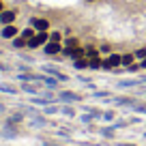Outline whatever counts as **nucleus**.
<instances>
[{"label":"nucleus","instance_id":"obj_1","mask_svg":"<svg viewBox=\"0 0 146 146\" xmlns=\"http://www.w3.org/2000/svg\"><path fill=\"white\" fill-rule=\"evenodd\" d=\"M47 41V32L45 30H41L36 36H32V39H28V47L30 50H35V47H39V45H43V43Z\"/></svg>","mask_w":146,"mask_h":146},{"label":"nucleus","instance_id":"obj_2","mask_svg":"<svg viewBox=\"0 0 146 146\" xmlns=\"http://www.w3.org/2000/svg\"><path fill=\"white\" fill-rule=\"evenodd\" d=\"M60 101H64V103H75V101H82V97L78 95V92H71V90H64L58 95Z\"/></svg>","mask_w":146,"mask_h":146},{"label":"nucleus","instance_id":"obj_3","mask_svg":"<svg viewBox=\"0 0 146 146\" xmlns=\"http://www.w3.org/2000/svg\"><path fill=\"white\" fill-rule=\"evenodd\" d=\"M118 64H123V56L120 54H112L108 60H103V69H114Z\"/></svg>","mask_w":146,"mask_h":146},{"label":"nucleus","instance_id":"obj_4","mask_svg":"<svg viewBox=\"0 0 146 146\" xmlns=\"http://www.w3.org/2000/svg\"><path fill=\"white\" fill-rule=\"evenodd\" d=\"M13 19H15V11H2V13H0V22L5 24H13Z\"/></svg>","mask_w":146,"mask_h":146},{"label":"nucleus","instance_id":"obj_5","mask_svg":"<svg viewBox=\"0 0 146 146\" xmlns=\"http://www.w3.org/2000/svg\"><path fill=\"white\" fill-rule=\"evenodd\" d=\"M15 35H17V28H15L13 24H7L5 30H2V36H5V39H15Z\"/></svg>","mask_w":146,"mask_h":146},{"label":"nucleus","instance_id":"obj_6","mask_svg":"<svg viewBox=\"0 0 146 146\" xmlns=\"http://www.w3.org/2000/svg\"><path fill=\"white\" fill-rule=\"evenodd\" d=\"M60 52V43L58 41H50L45 45V54H50V56H54V54H58Z\"/></svg>","mask_w":146,"mask_h":146},{"label":"nucleus","instance_id":"obj_7","mask_svg":"<svg viewBox=\"0 0 146 146\" xmlns=\"http://www.w3.org/2000/svg\"><path fill=\"white\" fill-rule=\"evenodd\" d=\"M45 73H50V75H54L56 80H62V82H64V80H67V75H64V73H60L58 69L50 67V64H47V67H45Z\"/></svg>","mask_w":146,"mask_h":146},{"label":"nucleus","instance_id":"obj_8","mask_svg":"<svg viewBox=\"0 0 146 146\" xmlns=\"http://www.w3.org/2000/svg\"><path fill=\"white\" fill-rule=\"evenodd\" d=\"M32 26L41 32V30H47V26H50V24H47L45 19H32Z\"/></svg>","mask_w":146,"mask_h":146},{"label":"nucleus","instance_id":"obj_9","mask_svg":"<svg viewBox=\"0 0 146 146\" xmlns=\"http://www.w3.org/2000/svg\"><path fill=\"white\" fill-rule=\"evenodd\" d=\"M73 67L78 69V71H82V69H86V67H88V60H86V56H84V58H78V60H75V62H73Z\"/></svg>","mask_w":146,"mask_h":146},{"label":"nucleus","instance_id":"obj_10","mask_svg":"<svg viewBox=\"0 0 146 146\" xmlns=\"http://www.w3.org/2000/svg\"><path fill=\"white\" fill-rule=\"evenodd\" d=\"M43 84H45L47 88H56V84H58V80H56L54 75H47V78L43 80Z\"/></svg>","mask_w":146,"mask_h":146},{"label":"nucleus","instance_id":"obj_11","mask_svg":"<svg viewBox=\"0 0 146 146\" xmlns=\"http://www.w3.org/2000/svg\"><path fill=\"white\" fill-rule=\"evenodd\" d=\"M13 47H17V50H22V47H28V41L26 39H13Z\"/></svg>","mask_w":146,"mask_h":146},{"label":"nucleus","instance_id":"obj_12","mask_svg":"<svg viewBox=\"0 0 146 146\" xmlns=\"http://www.w3.org/2000/svg\"><path fill=\"white\" fill-rule=\"evenodd\" d=\"M2 135H5V137H15V135H17V131H15V129L11 127V125H7V127H5V131H2Z\"/></svg>","mask_w":146,"mask_h":146},{"label":"nucleus","instance_id":"obj_13","mask_svg":"<svg viewBox=\"0 0 146 146\" xmlns=\"http://www.w3.org/2000/svg\"><path fill=\"white\" fill-rule=\"evenodd\" d=\"M88 67H90V69H101L103 62H101L99 58H90V60H88Z\"/></svg>","mask_w":146,"mask_h":146},{"label":"nucleus","instance_id":"obj_14","mask_svg":"<svg viewBox=\"0 0 146 146\" xmlns=\"http://www.w3.org/2000/svg\"><path fill=\"white\" fill-rule=\"evenodd\" d=\"M0 90H2V92H9V95H15V92H17L11 84H0Z\"/></svg>","mask_w":146,"mask_h":146},{"label":"nucleus","instance_id":"obj_15","mask_svg":"<svg viewBox=\"0 0 146 146\" xmlns=\"http://www.w3.org/2000/svg\"><path fill=\"white\" fill-rule=\"evenodd\" d=\"M22 90L24 92H30V95H36V92H39L35 86H30V84H22Z\"/></svg>","mask_w":146,"mask_h":146},{"label":"nucleus","instance_id":"obj_16","mask_svg":"<svg viewBox=\"0 0 146 146\" xmlns=\"http://www.w3.org/2000/svg\"><path fill=\"white\" fill-rule=\"evenodd\" d=\"M22 36H24V39L28 41V39H32V36H35V30H32V28H26V30L22 32Z\"/></svg>","mask_w":146,"mask_h":146},{"label":"nucleus","instance_id":"obj_17","mask_svg":"<svg viewBox=\"0 0 146 146\" xmlns=\"http://www.w3.org/2000/svg\"><path fill=\"white\" fill-rule=\"evenodd\" d=\"M22 120V114H13L9 120H7V125H15V123H19Z\"/></svg>","mask_w":146,"mask_h":146},{"label":"nucleus","instance_id":"obj_18","mask_svg":"<svg viewBox=\"0 0 146 146\" xmlns=\"http://www.w3.org/2000/svg\"><path fill=\"white\" fill-rule=\"evenodd\" d=\"M32 125H35V127H43V125H45V118L36 116V118H32Z\"/></svg>","mask_w":146,"mask_h":146},{"label":"nucleus","instance_id":"obj_19","mask_svg":"<svg viewBox=\"0 0 146 146\" xmlns=\"http://www.w3.org/2000/svg\"><path fill=\"white\" fill-rule=\"evenodd\" d=\"M131 62H133V56H131V54L123 56V64H127V67H131Z\"/></svg>","mask_w":146,"mask_h":146},{"label":"nucleus","instance_id":"obj_20","mask_svg":"<svg viewBox=\"0 0 146 146\" xmlns=\"http://www.w3.org/2000/svg\"><path fill=\"white\" fill-rule=\"evenodd\" d=\"M135 84H140V82H133L131 80V82H118V86L120 88H129V86H135Z\"/></svg>","mask_w":146,"mask_h":146},{"label":"nucleus","instance_id":"obj_21","mask_svg":"<svg viewBox=\"0 0 146 146\" xmlns=\"http://www.w3.org/2000/svg\"><path fill=\"white\" fill-rule=\"evenodd\" d=\"M133 110H135V112H142V114H146V105H142V103H135V105H133Z\"/></svg>","mask_w":146,"mask_h":146},{"label":"nucleus","instance_id":"obj_22","mask_svg":"<svg viewBox=\"0 0 146 146\" xmlns=\"http://www.w3.org/2000/svg\"><path fill=\"white\" fill-rule=\"evenodd\" d=\"M58 112V108H54V105H45V114H56Z\"/></svg>","mask_w":146,"mask_h":146},{"label":"nucleus","instance_id":"obj_23","mask_svg":"<svg viewBox=\"0 0 146 146\" xmlns=\"http://www.w3.org/2000/svg\"><path fill=\"white\" fill-rule=\"evenodd\" d=\"M135 58H146V47H144V50H137V52H135Z\"/></svg>","mask_w":146,"mask_h":146},{"label":"nucleus","instance_id":"obj_24","mask_svg":"<svg viewBox=\"0 0 146 146\" xmlns=\"http://www.w3.org/2000/svg\"><path fill=\"white\" fill-rule=\"evenodd\" d=\"M86 56H90V58H97V50H92V47H88V50H86Z\"/></svg>","mask_w":146,"mask_h":146},{"label":"nucleus","instance_id":"obj_25","mask_svg":"<svg viewBox=\"0 0 146 146\" xmlns=\"http://www.w3.org/2000/svg\"><path fill=\"white\" fill-rule=\"evenodd\" d=\"M112 129H114V127H112ZM112 129H103L101 133H103L105 137H112V135H114V131H112Z\"/></svg>","mask_w":146,"mask_h":146},{"label":"nucleus","instance_id":"obj_26","mask_svg":"<svg viewBox=\"0 0 146 146\" xmlns=\"http://www.w3.org/2000/svg\"><path fill=\"white\" fill-rule=\"evenodd\" d=\"M62 114H67V116H73V114H75V112H73L71 108H62Z\"/></svg>","mask_w":146,"mask_h":146},{"label":"nucleus","instance_id":"obj_27","mask_svg":"<svg viewBox=\"0 0 146 146\" xmlns=\"http://www.w3.org/2000/svg\"><path fill=\"white\" fill-rule=\"evenodd\" d=\"M50 39H52V41H60V35H58V32H52Z\"/></svg>","mask_w":146,"mask_h":146},{"label":"nucleus","instance_id":"obj_28","mask_svg":"<svg viewBox=\"0 0 146 146\" xmlns=\"http://www.w3.org/2000/svg\"><path fill=\"white\" fill-rule=\"evenodd\" d=\"M103 118H105V120H112V118H114V114H112V112H105Z\"/></svg>","mask_w":146,"mask_h":146},{"label":"nucleus","instance_id":"obj_29","mask_svg":"<svg viewBox=\"0 0 146 146\" xmlns=\"http://www.w3.org/2000/svg\"><path fill=\"white\" fill-rule=\"evenodd\" d=\"M92 118H95V116H92V114H90V116H82V123H90Z\"/></svg>","mask_w":146,"mask_h":146},{"label":"nucleus","instance_id":"obj_30","mask_svg":"<svg viewBox=\"0 0 146 146\" xmlns=\"http://www.w3.org/2000/svg\"><path fill=\"white\" fill-rule=\"evenodd\" d=\"M142 67H144V69H146V58H144V60H142Z\"/></svg>","mask_w":146,"mask_h":146},{"label":"nucleus","instance_id":"obj_31","mask_svg":"<svg viewBox=\"0 0 146 146\" xmlns=\"http://www.w3.org/2000/svg\"><path fill=\"white\" fill-rule=\"evenodd\" d=\"M43 146H56V144H50V142H45V144H43Z\"/></svg>","mask_w":146,"mask_h":146},{"label":"nucleus","instance_id":"obj_32","mask_svg":"<svg viewBox=\"0 0 146 146\" xmlns=\"http://www.w3.org/2000/svg\"><path fill=\"white\" fill-rule=\"evenodd\" d=\"M118 146H135V144H118Z\"/></svg>","mask_w":146,"mask_h":146},{"label":"nucleus","instance_id":"obj_33","mask_svg":"<svg viewBox=\"0 0 146 146\" xmlns=\"http://www.w3.org/2000/svg\"><path fill=\"white\" fill-rule=\"evenodd\" d=\"M0 13H2V5H0Z\"/></svg>","mask_w":146,"mask_h":146}]
</instances>
